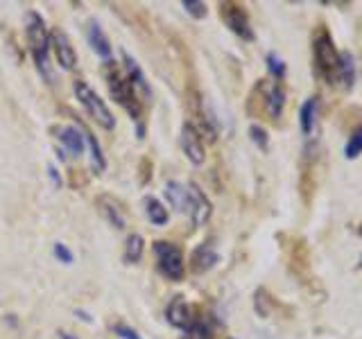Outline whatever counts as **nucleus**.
<instances>
[{
	"label": "nucleus",
	"mask_w": 362,
	"mask_h": 339,
	"mask_svg": "<svg viewBox=\"0 0 362 339\" xmlns=\"http://www.w3.org/2000/svg\"><path fill=\"white\" fill-rule=\"evenodd\" d=\"M249 138H252L263 152H267V147H269V133H267L265 127H260V124H252V127H249Z\"/></svg>",
	"instance_id": "25"
},
{
	"label": "nucleus",
	"mask_w": 362,
	"mask_h": 339,
	"mask_svg": "<svg viewBox=\"0 0 362 339\" xmlns=\"http://www.w3.org/2000/svg\"><path fill=\"white\" fill-rule=\"evenodd\" d=\"M54 256L59 258L62 263H66V265H68V263H73V260H75V256H73L71 249L64 246L62 242H57V244H54Z\"/></svg>",
	"instance_id": "29"
},
{
	"label": "nucleus",
	"mask_w": 362,
	"mask_h": 339,
	"mask_svg": "<svg viewBox=\"0 0 362 339\" xmlns=\"http://www.w3.org/2000/svg\"><path fill=\"white\" fill-rule=\"evenodd\" d=\"M220 260L218 251L209 244V242H204L199 244L195 251H192V258H190V269L195 271V274H204V271H209L215 263Z\"/></svg>",
	"instance_id": "13"
},
{
	"label": "nucleus",
	"mask_w": 362,
	"mask_h": 339,
	"mask_svg": "<svg viewBox=\"0 0 362 339\" xmlns=\"http://www.w3.org/2000/svg\"><path fill=\"white\" fill-rule=\"evenodd\" d=\"M79 131H82L84 141L88 143V150H90V167H93L95 174H102V172H105V167H107V161H105V154H102L100 145H98V138H95L93 133H90L88 127H82Z\"/></svg>",
	"instance_id": "17"
},
{
	"label": "nucleus",
	"mask_w": 362,
	"mask_h": 339,
	"mask_svg": "<svg viewBox=\"0 0 362 339\" xmlns=\"http://www.w3.org/2000/svg\"><path fill=\"white\" fill-rule=\"evenodd\" d=\"M358 235H362V224L358 226Z\"/></svg>",
	"instance_id": "31"
},
{
	"label": "nucleus",
	"mask_w": 362,
	"mask_h": 339,
	"mask_svg": "<svg viewBox=\"0 0 362 339\" xmlns=\"http://www.w3.org/2000/svg\"><path fill=\"white\" fill-rule=\"evenodd\" d=\"M317 109H320V97H317V95L305 100L301 105V109H299V127H301V133L305 136V141H315Z\"/></svg>",
	"instance_id": "11"
},
{
	"label": "nucleus",
	"mask_w": 362,
	"mask_h": 339,
	"mask_svg": "<svg viewBox=\"0 0 362 339\" xmlns=\"http://www.w3.org/2000/svg\"><path fill=\"white\" fill-rule=\"evenodd\" d=\"M184 7L188 9V14L195 16V18H204L209 14L206 3H199V0H184Z\"/></svg>",
	"instance_id": "27"
},
{
	"label": "nucleus",
	"mask_w": 362,
	"mask_h": 339,
	"mask_svg": "<svg viewBox=\"0 0 362 339\" xmlns=\"http://www.w3.org/2000/svg\"><path fill=\"white\" fill-rule=\"evenodd\" d=\"M286 88L276 79H260L252 90V105L260 107V113H265L269 120H279L286 109Z\"/></svg>",
	"instance_id": "4"
},
{
	"label": "nucleus",
	"mask_w": 362,
	"mask_h": 339,
	"mask_svg": "<svg viewBox=\"0 0 362 339\" xmlns=\"http://www.w3.org/2000/svg\"><path fill=\"white\" fill-rule=\"evenodd\" d=\"M165 316H168V321H170V323H173L175 328H181V331H188L190 323L195 321V319H192L190 305L186 303L184 297H175L173 301L168 303Z\"/></svg>",
	"instance_id": "12"
},
{
	"label": "nucleus",
	"mask_w": 362,
	"mask_h": 339,
	"mask_svg": "<svg viewBox=\"0 0 362 339\" xmlns=\"http://www.w3.org/2000/svg\"><path fill=\"white\" fill-rule=\"evenodd\" d=\"M98 203H100V210L105 213V218L116 226V229H124V215H122V210H120V203L113 199V197H100L98 199Z\"/></svg>",
	"instance_id": "19"
},
{
	"label": "nucleus",
	"mask_w": 362,
	"mask_h": 339,
	"mask_svg": "<svg viewBox=\"0 0 362 339\" xmlns=\"http://www.w3.org/2000/svg\"><path fill=\"white\" fill-rule=\"evenodd\" d=\"M75 95L84 105L88 116L93 118L100 127H105V129L116 127V118H113V113L109 111V107L100 100V95L86 82H75Z\"/></svg>",
	"instance_id": "6"
},
{
	"label": "nucleus",
	"mask_w": 362,
	"mask_h": 339,
	"mask_svg": "<svg viewBox=\"0 0 362 339\" xmlns=\"http://www.w3.org/2000/svg\"><path fill=\"white\" fill-rule=\"evenodd\" d=\"M360 265H362V260H360Z\"/></svg>",
	"instance_id": "32"
},
{
	"label": "nucleus",
	"mask_w": 362,
	"mask_h": 339,
	"mask_svg": "<svg viewBox=\"0 0 362 339\" xmlns=\"http://www.w3.org/2000/svg\"><path fill=\"white\" fill-rule=\"evenodd\" d=\"M52 131L57 133L59 143L73 156H79V154L84 152V136H82V131H79L77 127H71V124H68V127H54Z\"/></svg>",
	"instance_id": "14"
},
{
	"label": "nucleus",
	"mask_w": 362,
	"mask_h": 339,
	"mask_svg": "<svg viewBox=\"0 0 362 339\" xmlns=\"http://www.w3.org/2000/svg\"><path fill=\"white\" fill-rule=\"evenodd\" d=\"M145 213H147V220H150L152 224L156 226H163L168 224L170 220V215H168V208L163 206L161 201H158L156 197H145Z\"/></svg>",
	"instance_id": "21"
},
{
	"label": "nucleus",
	"mask_w": 362,
	"mask_h": 339,
	"mask_svg": "<svg viewBox=\"0 0 362 339\" xmlns=\"http://www.w3.org/2000/svg\"><path fill=\"white\" fill-rule=\"evenodd\" d=\"M105 77H107V86L111 90L113 100L129 113L132 118H141V105H139V93L132 86L129 77L120 73V66L113 61H107L105 66Z\"/></svg>",
	"instance_id": "3"
},
{
	"label": "nucleus",
	"mask_w": 362,
	"mask_h": 339,
	"mask_svg": "<svg viewBox=\"0 0 362 339\" xmlns=\"http://www.w3.org/2000/svg\"><path fill=\"white\" fill-rule=\"evenodd\" d=\"M28 43L34 56V64H37L39 73L52 82V68L48 59V50H50V37H48V28H45L43 18L37 11H30L28 14Z\"/></svg>",
	"instance_id": "2"
},
{
	"label": "nucleus",
	"mask_w": 362,
	"mask_h": 339,
	"mask_svg": "<svg viewBox=\"0 0 362 339\" xmlns=\"http://www.w3.org/2000/svg\"><path fill=\"white\" fill-rule=\"evenodd\" d=\"M313 64L317 77H322L331 86L349 90L356 82L354 56L335 48L333 34L326 25H317L313 32Z\"/></svg>",
	"instance_id": "1"
},
{
	"label": "nucleus",
	"mask_w": 362,
	"mask_h": 339,
	"mask_svg": "<svg viewBox=\"0 0 362 339\" xmlns=\"http://www.w3.org/2000/svg\"><path fill=\"white\" fill-rule=\"evenodd\" d=\"M188 333H190V339H211V328L204 321H197V319L190 323Z\"/></svg>",
	"instance_id": "26"
},
{
	"label": "nucleus",
	"mask_w": 362,
	"mask_h": 339,
	"mask_svg": "<svg viewBox=\"0 0 362 339\" xmlns=\"http://www.w3.org/2000/svg\"><path fill=\"white\" fill-rule=\"evenodd\" d=\"M143 256V237L139 233H132L124 242V260L127 263H139V258Z\"/></svg>",
	"instance_id": "22"
},
{
	"label": "nucleus",
	"mask_w": 362,
	"mask_h": 339,
	"mask_svg": "<svg viewBox=\"0 0 362 339\" xmlns=\"http://www.w3.org/2000/svg\"><path fill=\"white\" fill-rule=\"evenodd\" d=\"M59 339H75L71 333H64V331H59Z\"/></svg>",
	"instance_id": "30"
},
{
	"label": "nucleus",
	"mask_w": 362,
	"mask_h": 339,
	"mask_svg": "<svg viewBox=\"0 0 362 339\" xmlns=\"http://www.w3.org/2000/svg\"><path fill=\"white\" fill-rule=\"evenodd\" d=\"M179 143H181V150H184L186 158L192 165H202L204 161H206V154H204V145H202V136H199L195 124L186 122L184 127H181Z\"/></svg>",
	"instance_id": "8"
},
{
	"label": "nucleus",
	"mask_w": 362,
	"mask_h": 339,
	"mask_svg": "<svg viewBox=\"0 0 362 339\" xmlns=\"http://www.w3.org/2000/svg\"><path fill=\"white\" fill-rule=\"evenodd\" d=\"M154 256L158 260V271L170 278V280H181L186 274V263H184V254L181 249L168 240H156L152 244Z\"/></svg>",
	"instance_id": "5"
},
{
	"label": "nucleus",
	"mask_w": 362,
	"mask_h": 339,
	"mask_svg": "<svg viewBox=\"0 0 362 339\" xmlns=\"http://www.w3.org/2000/svg\"><path fill=\"white\" fill-rule=\"evenodd\" d=\"M165 197L175 206V210L186 213V208H188V186H181L179 181H168Z\"/></svg>",
	"instance_id": "18"
},
{
	"label": "nucleus",
	"mask_w": 362,
	"mask_h": 339,
	"mask_svg": "<svg viewBox=\"0 0 362 339\" xmlns=\"http://www.w3.org/2000/svg\"><path fill=\"white\" fill-rule=\"evenodd\" d=\"M267 71L272 73V77H274L276 82H281V79L286 77V73H288V66H286V61L281 59V56H276L274 52H269L267 54Z\"/></svg>",
	"instance_id": "24"
},
{
	"label": "nucleus",
	"mask_w": 362,
	"mask_h": 339,
	"mask_svg": "<svg viewBox=\"0 0 362 339\" xmlns=\"http://www.w3.org/2000/svg\"><path fill=\"white\" fill-rule=\"evenodd\" d=\"M113 333H116L120 339H141V335L134 331V328H129L127 323H116L113 326Z\"/></svg>",
	"instance_id": "28"
},
{
	"label": "nucleus",
	"mask_w": 362,
	"mask_h": 339,
	"mask_svg": "<svg viewBox=\"0 0 362 339\" xmlns=\"http://www.w3.org/2000/svg\"><path fill=\"white\" fill-rule=\"evenodd\" d=\"M186 213L190 215V222L195 226H204L211 220V201L206 199V195L195 186V184H188V208Z\"/></svg>",
	"instance_id": "9"
},
{
	"label": "nucleus",
	"mask_w": 362,
	"mask_h": 339,
	"mask_svg": "<svg viewBox=\"0 0 362 339\" xmlns=\"http://www.w3.org/2000/svg\"><path fill=\"white\" fill-rule=\"evenodd\" d=\"M290 258H292V271L297 276H305L310 271V254H308V246H305L303 240H294L292 246H290Z\"/></svg>",
	"instance_id": "15"
},
{
	"label": "nucleus",
	"mask_w": 362,
	"mask_h": 339,
	"mask_svg": "<svg viewBox=\"0 0 362 339\" xmlns=\"http://www.w3.org/2000/svg\"><path fill=\"white\" fill-rule=\"evenodd\" d=\"M124 68H127V77H129V82H132V86L136 88L139 86V90H143V95L150 100V95H152V88H150V84H147V79H145V75H143V71L139 68V64H136L132 56H127L124 54Z\"/></svg>",
	"instance_id": "20"
},
{
	"label": "nucleus",
	"mask_w": 362,
	"mask_h": 339,
	"mask_svg": "<svg viewBox=\"0 0 362 339\" xmlns=\"http://www.w3.org/2000/svg\"><path fill=\"white\" fill-rule=\"evenodd\" d=\"M86 37H88L90 48H93L102 56V59H109V56H111V43L107 39V34L102 32V28L98 25V20H88Z\"/></svg>",
	"instance_id": "16"
},
{
	"label": "nucleus",
	"mask_w": 362,
	"mask_h": 339,
	"mask_svg": "<svg viewBox=\"0 0 362 339\" xmlns=\"http://www.w3.org/2000/svg\"><path fill=\"white\" fill-rule=\"evenodd\" d=\"M50 45H52V50L57 54V61H59V66L66 68V71H73L75 64H77V54H75V48L71 45V41H68V37L62 30H52Z\"/></svg>",
	"instance_id": "10"
},
{
	"label": "nucleus",
	"mask_w": 362,
	"mask_h": 339,
	"mask_svg": "<svg viewBox=\"0 0 362 339\" xmlns=\"http://www.w3.org/2000/svg\"><path fill=\"white\" fill-rule=\"evenodd\" d=\"M360 154H362V124L349 136V141L344 145V156L349 158V161H356Z\"/></svg>",
	"instance_id": "23"
},
{
	"label": "nucleus",
	"mask_w": 362,
	"mask_h": 339,
	"mask_svg": "<svg viewBox=\"0 0 362 339\" xmlns=\"http://www.w3.org/2000/svg\"><path fill=\"white\" fill-rule=\"evenodd\" d=\"M220 16L224 20V25L229 28L235 37H240L243 41H254L256 39L245 5H240V3H220Z\"/></svg>",
	"instance_id": "7"
}]
</instances>
